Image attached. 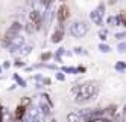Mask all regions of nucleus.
Here are the masks:
<instances>
[{"label":"nucleus","mask_w":126,"mask_h":122,"mask_svg":"<svg viewBox=\"0 0 126 122\" xmlns=\"http://www.w3.org/2000/svg\"><path fill=\"white\" fill-rule=\"evenodd\" d=\"M68 15H70V9H68V6H67V5H61L59 9H58V12H56L58 22L62 24V23H64L67 18H68Z\"/></svg>","instance_id":"obj_4"},{"label":"nucleus","mask_w":126,"mask_h":122,"mask_svg":"<svg viewBox=\"0 0 126 122\" xmlns=\"http://www.w3.org/2000/svg\"><path fill=\"white\" fill-rule=\"evenodd\" d=\"M40 2H41L44 6H47V5H50V3H52V0H40Z\"/></svg>","instance_id":"obj_12"},{"label":"nucleus","mask_w":126,"mask_h":122,"mask_svg":"<svg viewBox=\"0 0 126 122\" xmlns=\"http://www.w3.org/2000/svg\"><path fill=\"white\" fill-rule=\"evenodd\" d=\"M29 20H31V27H29V31H33V29H40L41 27V17L37 11H32L29 14Z\"/></svg>","instance_id":"obj_3"},{"label":"nucleus","mask_w":126,"mask_h":122,"mask_svg":"<svg viewBox=\"0 0 126 122\" xmlns=\"http://www.w3.org/2000/svg\"><path fill=\"white\" fill-rule=\"evenodd\" d=\"M73 92L76 93V102L82 104V102H88V101L94 99V96L99 92V86L94 81H88V82H84L80 86L75 87Z\"/></svg>","instance_id":"obj_1"},{"label":"nucleus","mask_w":126,"mask_h":122,"mask_svg":"<svg viewBox=\"0 0 126 122\" xmlns=\"http://www.w3.org/2000/svg\"><path fill=\"white\" fill-rule=\"evenodd\" d=\"M115 108H117L115 105H110V107L105 110V113H106V115H114V113H115Z\"/></svg>","instance_id":"obj_9"},{"label":"nucleus","mask_w":126,"mask_h":122,"mask_svg":"<svg viewBox=\"0 0 126 122\" xmlns=\"http://www.w3.org/2000/svg\"><path fill=\"white\" fill-rule=\"evenodd\" d=\"M123 115L126 116V105H125V110H123Z\"/></svg>","instance_id":"obj_17"},{"label":"nucleus","mask_w":126,"mask_h":122,"mask_svg":"<svg viewBox=\"0 0 126 122\" xmlns=\"http://www.w3.org/2000/svg\"><path fill=\"white\" fill-rule=\"evenodd\" d=\"M115 69H119V70H123V69H126V64L125 63H119L115 66Z\"/></svg>","instance_id":"obj_10"},{"label":"nucleus","mask_w":126,"mask_h":122,"mask_svg":"<svg viewBox=\"0 0 126 122\" xmlns=\"http://www.w3.org/2000/svg\"><path fill=\"white\" fill-rule=\"evenodd\" d=\"M50 57V53H46V55H43V60H47Z\"/></svg>","instance_id":"obj_16"},{"label":"nucleus","mask_w":126,"mask_h":122,"mask_svg":"<svg viewBox=\"0 0 126 122\" xmlns=\"http://www.w3.org/2000/svg\"><path fill=\"white\" fill-rule=\"evenodd\" d=\"M103 11H105V6L103 5H100L96 11H93L91 12V18H93V22L96 23V24H100L102 23V15H103Z\"/></svg>","instance_id":"obj_5"},{"label":"nucleus","mask_w":126,"mask_h":122,"mask_svg":"<svg viewBox=\"0 0 126 122\" xmlns=\"http://www.w3.org/2000/svg\"><path fill=\"white\" fill-rule=\"evenodd\" d=\"M24 113H26V104H23V102H21V104L17 107V110H15V116H14V118H15L17 121H20V119H23Z\"/></svg>","instance_id":"obj_7"},{"label":"nucleus","mask_w":126,"mask_h":122,"mask_svg":"<svg viewBox=\"0 0 126 122\" xmlns=\"http://www.w3.org/2000/svg\"><path fill=\"white\" fill-rule=\"evenodd\" d=\"M70 32H71L73 37H76V38H82V37H85V34L88 32V24L85 22H76V23L71 24Z\"/></svg>","instance_id":"obj_2"},{"label":"nucleus","mask_w":126,"mask_h":122,"mask_svg":"<svg viewBox=\"0 0 126 122\" xmlns=\"http://www.w3.org/2000/svg\"><path fill=\"white\" fill-rule=\"evenodd\" d=\"M125 37H126V34H117V35H115V38H119V40H123Z\"/></svg>","instance_id":"obj_14"},{"label":"nucleus","mask_w":126,"mask_h":122,"mask_svg":"<svg viewBox=\"0 0 126 122\" xmlns=\"http://www.w3.org/2000/svg\"><path fill=\"white\" fill-rule=\"evenodd\" d=\"M119 20H120V24H123V26H126V11H123V12H120L119 15Z\"/></svg>","instance_id":"obj_8"},{"label":"nucleus","mask_w":126,"mask_h":122,"mask_svg":"<svg viewBox=\"0 0 126 122\" xmlns=\"http://www.w3.org/2000/svg\"><path fill=\"white\" fill-rule=\"evenodd\" d=\"M62 37H64V29H62V26H58L56 31L53 32V37H52V41L53 43H59L62 40Z\"/></svg>","instance_id":"obj_6"},{"label":"nucleus","mask_w":126,"mask_h":122,"mask_svg":"<svg viewBox=\"0 0 126 122\" xmlns=\"http://www.w3.org/2000/svg\"><path fill=\"white\" fill-rule=\"evenodd\" d=\"M119 50H122V52H125V50H126V43H123V44H120V46H119Z\"/></svg>","instance_id":"obj_13"},{"label":"nucleus","mask_w":126,"mask_h":122,"mask_svg":"<svg viewBox=\"0 0 126 122\" xmlns=\"http://www.w3.org/2000/svg\"><path fill=\"white\" fill-rule=\"evenodd\" d=\"M100 50H103V52H110L111 49H110V46H105V44H100Z\"/></svg>","instance_id":"obj_11"},{"label":"nucleus","mask_w":126,"mask_h":122,"mask_svg":"<svg viewBox=\"0 0 126 122\" xmlns=\"http://www.w3.org/2000/svg\"><path fill=\"white\" fill-rule=\"evenodd\" d=\"M100 38H106V31H100Z\"/></svg>","instance_id":"obj_15"}]
</instances>
